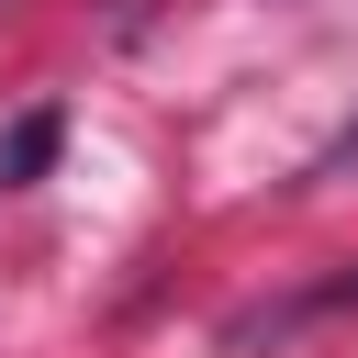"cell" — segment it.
<instances>
[{"mask_svg": "<svg viewBox=\"0 0 358 358\" xmlns=\"http://www.w3.org/2000/svg\"><path fill=\"white\" fill-rule=\"evenodd\" d=\"M347 168H358V123H347V134H336V145L313 157V179H347Z\"/></svg>", "mask_w": 358, "mask_h": 358, "instance_id": "3", "label": "cell"}, {"mask_svg": "<svg viewBox=\"0 0 358 358\" xmlns=\"http://www.w3.org/2000/svg\"><path fill=\"white\" fill-rule=\"evenodd\" d=\"M358 302V268H336V280H313V291H291L280 313H246V324H224V347H246V336H268V324H302V313H347Z\"/></svg>", "mask_w": 358, "mask_h": 358, "instance_id": "2", "label": "cell"}, {"mask_svg": "<svg viewBox=\"0 0 358 358\" xmlns=\"http://www.w3.org/2000/svg\"><path fill=\"white\" fill-rule=\"evenodd\" d=\"M56 145H67V112H22V123L0 134V190H34V179L56 168Z\"/></svg>", "mask_w": 358, "mask_h": 358, "instance_id": "1", "label": "cell"}]
</instances>
